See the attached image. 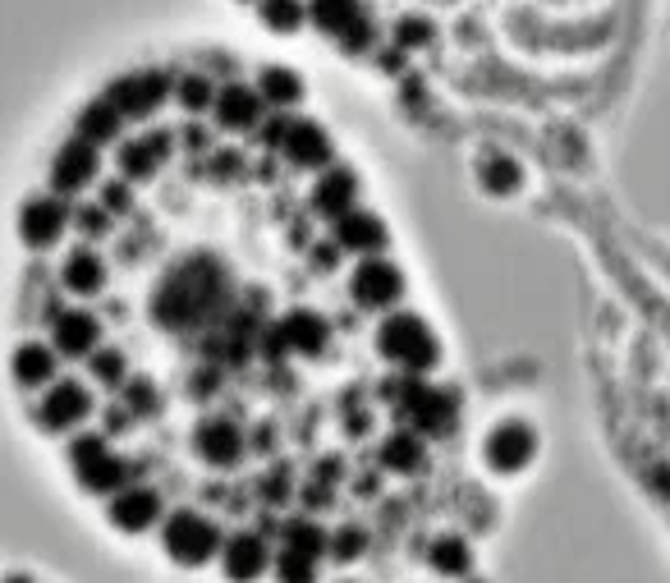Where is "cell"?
<instances>
[{
	"label": "cell",
	"instance_id": "4fadbf2b",
	"mask_svg": "<svg viewBox=\"0 0 670 583\" xmlns=\"http://www.w3.org/2000/svg\"><path fill=\"white\" fill-rule=\"evenodd\" d=\"M193 446H198V455L208 464H216V469H230L244 455V433L230 418H208L193 433Z\"/></svg>",
	"mask_w": 670,
	"mask_h": 583
},
{
	"label": "cell",
	"instance_id": "f6af8a7d",
	"mask_svg": "<svg viewBox=\"0 0 670 583\" xmlns=\"http://www.w3.org/2000/svg\"><path fill=\"white\" fill-rule=\"evenodd\" d=\"M5 583H29V579H23V574H10V579H5Z\"/></svg>",
	"mask_w": 670,
	"mask_h": 583
},
{
	"label": "cell",
	"instance_id": "8992f818",
	"mask_svg": "<svg viewBox=\"0 0 670 583\" xmlns=\"http://www.w3.org/2000/svg\"><path fill=\"white\" fill-rule=\"evenodd\" d=\"M170 97V79L161 69H143V74H129V79L111 83L107 101L120 111V120H143L161 106V101Z\"/></svg>",
	"mask_w": 670,
	"mask_h": 583
},
{
	"label": "cell",
	"instance_id": "d6a6232c",
	"mask_svg": "<svg viewBox=\"0 0 670 583\" xmlns=\"http://www.w3.org/2000/svg\"><path fill=\"white\" fill-rule=\"evenodd\" d=\"M257 19H263L271 33H294L299 23L308 19V10H299V5H263V10H257Z\"/></svg>",
	"mask_w": 670,
	"mask_h": 583
},
{
	"label": "cell",
	"instance_id": "1f68e13d",
	"mask_svg": "<svg viewBox=\"0 0 670 583\" xmlns=\"http://www.w3.org/2000/svg\"><path fill=\"white\" fill-rule=\"evenodd\" d=\"M326 551L335 556V561H358V556H364L368 551V534H364V528H340V534H331L326 538Z\"/></svg>",
	"mask_w": 670,
	"mask_h": 583
},
{
	"label": "cell",
	"instance_id": "836d02e7",
	"mask_svg": "<svg viewBox=\"0 0 670 583\" xmlns=\"http://www.w3.org/2000/svg\"><path fill=\"white\" fill-rule=\"evenodd\" d=\"M92 372H97V382L124 386V354L120 349H97L92 354Z\"/></svg>",
	"mask_w": 670,
	"mask_h": 583
},
{
	"label": "cell",
	"instance_id": "7c38bea8",
	"mask_svg": "<svg viewBox=\"0 0 670 583\" xmlns=\"http://www.w3.org/2000/svg\"><path fill=\"white\" fill-rule=\"evenodd\" d=\"M88 414H92V395H88L79 382L51 386V395H42V410H37V418L51 427V433H65V427L83 423Z\"/></svg>",
	"mask_w": 670,
	"mask_h": 583
},
{
	"label": "cell",
	"instance_id": "f1b7e54d",
	"mask_svg": "<svg viewBox=\"0 0 670 583\" xmlns=\"http://www.w3.org/2000/svg\"><path fill=\"white\" fill-rule=\"evenodd\" d=\"M161 166V157L147 147V138H134V143H124L120 147V170H124V180H152Z\"/></svg>",
	"mask_w": 670,
	"mask_h": 583
},
{
	"label": "cell",
	"instance_id": "6da1fadb",
	"mask_svg": "<svg viewBox=\"0 0 670 583\" xmlns=\"http://www.w3.org/2000/svg\"><path fill=\"white\" fill-rule=\"evenodd\" d=\"M225 271L221 262L212 258H189V262H179L157 299H152V313H157L161 326H170V332H179V326H193V322H208L221 313V303H225Z\"/></svg>",
	"mask_w": 670,
	"mask_h": 583
},
{
	"label": "cell",
	"instance_id": "7bdbcfd3",
	"mask_svg": "<svg viewBox=\"0 0 670 583\" xmlns=\"http://www.w3.org/2000/svg\"><path fill=\"white\" fill-rule=\"evenodd\" d=\"M124 423H129V410H111V414H107V433H120Z\"/></svg>",
	"mask_w": 670,
	"mask_h": 583
},
{
	"label": "cell",
	"instance_id": "44dd1931",
	"mask_svg": "<svg viewBox=\"0 0 670 583\" xmlns=\"http://www.w3.org/2000/svg\"><path fill=\"white\" fill-rule=\"evenodd\" d=\"M257 115H263V97H257L253 88H225L216 92V120L221 130H253Z\"/></svg>",
	"mask_w": 670,
	"mask_h": 583
},
{
	"label": "cell",
	"instance_id": "ba28073f",
	"mask_svg": "<svg viewBox=\"0 0 670 583\" xmlns=\"http://www.w3.org/2000/svg\"><path fill=\"white\" fill-rule=\"evenodd\" d=\"M69 221H74V212L65 208L60 198H33V202H23L19 235H23V244H29V248H51L65 235Z\"/></svg>",
	"mask_w": 670,
	"mask_h": 583
},
{
	"label": "cell",
	"instance_id": "2e32d148",
	"mask_svg": "<svg viewBox=\"0 0 670 583\" xmlns=\"http://www.w3.org/2000/svg\"><path fill=\"white\" fill-rule=\"evenodd\" d=\"M335 239H340V248H349V253H368V258H377V253L386 248V225L372 212L354 208L335 221Z\"/></svg>",
	"mask_w": 670,
	"mask_h": 583
},
{
	"label": "cell",
	"instance_id": "ab89813d",
	"mask_svg": "<svg viewBox=\"0 0 670 583\" xmlns=\"http://www.w3.org/2000/svg\"><path fill=\"white\" fill-rule=\"evenodd\" d=\"M212 170L221 175V180H230V175H239V157H235V152H216V157H212Z\"/></svg>",
	"mask_w": 670,
	"mask_h": 583
},
{
	"label": "cell",
	"instance_id": "f546056e",
	"mask_svg": "<svg viewBox=\"0 0 670 583\" xmlns=\"http://www.w3.org/2000/svg\"><path fill=\"white\" fill-rule=\"evenodd\" d=\"M524 184V170H520V161H510V157H487L482 161V189L487 193H514Z\"/></svg>",
	"mask_w": 670,
	"mask_h": 583
},
{
	"label": "cell",
	"instance_id": "9a60e30c",
	"mask_svg": "<svg viewBox=\"0 0 670 583\" xmlns=\"http://www.w3.org/2000/svg\"><path fill=\"white\" fill-rule=\"evenodd\" d=\"M326 322L317 317V313H308V309H299V313H290L286 322L276 326V349H290V354H322L326 349Z\"/></svg>",
	"mask_w": 670,
	"mask_h": 583
},
{
	"label": "cell",
	"instance_id": "7a4b0ae2",
	"mask_svg": "<svg viewBox=\"0 0 670 583\" xmlns=\"http://www.w3.org/2000/svg\"><path fill=\"white\" fill-rule=\"evenodd\" d=\"M377 349H381L395 368H404V372H427V368L436 363V354H442L436 336L427 332V322L414 317V313L386 317L381 332H377Z\"/></svg>",
	"mask_w": 670,
	"mask_h": 583
},
{
	"label": "cell",
	"instance_id": "d6986e66",
	"mask_svg": "<svg viewBox=\"0 0 670 583\" xmlns=\"http://www.w3.org/2000/svg\"><path fill=\"white\" fill-rule=\"evenodd\" d=\"M354 198H358V180L349 170H326L317 189H313V208L331 221H340L345 212H354Z\"/></svg>",
	"mask_w": 670,
	"mask_h": 583
},
{
	"label": "cell",
	"instance_id": "4dcf8cb0",
	"mask_svg": "<svg viewBox=\"0 0 670 583\" xmlns=\"http://www.w3.org/2000/svg\"><path fill=\"white\" fill-rule=\"evenodd\" d=\"M179 106H185V111H208V106H216L212 83L202 79V74H185V79H179Z\"/></svg>",
	"mask_w": 670,
	"mask_h": 583
},
{
	"label": "cell",
	"instance_id": "4316f807",
	"mask_svg": "<svg viewBox=\"0 0 670 583\" xmlns=\"http://www.w3.org/2000/svg\"><path fill=\"white\" fill-rule=\"evenodd\" d=\"M381 464L391 473H418L423 469V441L414 433H391L381 446Z\"/></svg>",
	"mask_w": 670,
	"mask_h": 583
},
{
	"label": "cell",
	"instance_id": "d4e9b609",
	"mask_svg": "<svg viewBox=\"0 0 670 583\" xmlns=\"http://www.w3.org/2000/svg\"><path fill=\"white\" fill-rule=\"evenodd\" d=\"M427 561H432L436 574L464 579V574L473 570V551H469V542H464V538H436L432 551H427Z\"/></svg>",
	"mask_w": 670,
	"mask_h": 583
},
{
	"label": "cell",
	"instance_id": "e575fe53",
	"mask_svg": "<svg viewBox=\"0 0 670 583\" xmlns=\"http://www.w3.org/2000/svg\"><path fill=\"white\" fill-rule=\"evenodd\" d=\"M124 410L129 414H152L157 410V386H152L147 377H134V382L124 386Z\"/></svg>",
	"mask_w": 670,
	"mask_h": 583
},
{
	"label": "cell",
	"instance_id": "ffe728a7",
	"mask_svg": "<svg viewBox=\"0 0 670 583\" xmlns=\"http://www.w3.org/2000/svg\"><path fill=\"white\" fill-rule=\"evenodd\" d=\"M97 336H101V322L92 313H60L56 317V349L69 354V359H83V354H92Z\"/></svg>",
	"mask_w": 670,
	"mask_h": 583
},
{
	"label": "cell",
	"instance_id": "30bf717a",
	"mask_svg": "<svg viewBox=\"0 0 670 583\" xmlns=\"http://www.w3.org/2000/svg\"><path fill=\"white\" fill-rule=\"evenodd\" d=\"M308 14H313L317 29L331 33L345 51H368L372 46V23L358 5H313Z\"/></svg>",
	"mask_w": 670,
	"mask_h": 583
},
{
	"label": "cell",
	"instance_id": "60d3db41",
	"mask_svg": "<svg viewBox=\"0 0 670 583\" xmlns=\"http://www.w3.org/2000/svg\"><path fill=\"white\" fill-rule=\"evenodd\" d=\"M286 134H290V120L276 115V120L267 124V138H263V143H267V147H286Z\"/></svg>",
	"mask_w": 670,
	"mask_h": 583
},
{
	"label": "cell",
	"instance_id": "3957f363",
	"mask_svg": "<svg viewBox=\"0 0 670 583\" xmlns=\"http://www.w3.org/2000/svg\"><path fill=\"white\" fill-rule=\"evenodd\" d=\"M395 404H400V418L409 423V433H423V437H446L450 423H455V395L450 391H436L427 382H400L395 386Z\"/></svg>",
	"mask_w": 670,
	"mask_h": 583
},
{
	"label": "cell",
	"instance_id": "8fae6325",
	"mask_svg": "<svg viewBox=\"0 0 670 583\" xmlns=\"http://www.w3.org/2000/svg\"><path fill=\"white\" fill-rule=\"evenodd\" d=\"M97 166H101L97 147H92V143H83V138H69V143L60 147L56 166H51V184H56V193H79L83 184H92Z\"/></svg>",
	"mask_w": 670,
	"mask_h": 583
},
{
	"label": "cell",
	"instance_id": "f35d334b",
	"mask_svg": "<svg viewBox=\"0 0 670 583\" xmlns=\"http://www.w3.org/2000/svg\"><path fill=\"white\" fill-rule=\"evenodd\" d=\"M74 225H79L83 235L97 239V235H107V231H111V216L101 212V208H79V212H74Z\"/></svg>",
	"mask_w": 670,
	"mask_h": 583
},
{
	"label": "cell",
	"instance_id": "9c48e42d",
	"mask_svg": "<svg viewBox=\"0 0 670 583\" xmlns=\"http://www.w3.org/2000/svg\"><path fill=\"white\" fill-rule=\"evenodd\" d=\"M537 450V437L528 423H501L492 437H487V464L496 473H520Z\"/></svg>",
	"mask_w": 670,
	"mask_h": 583
},
{
	"label": "cell",
	"instance_id": "ee69618b",
	"mask_svg": "<svg viewBox=\"0 0 670 583\" xmlns=\"http://www.w3.org/2000/svg\"><path fill=\"white\" fill-rule=\"evenodd\" d=\"M185 143H189L193 152H202V147H208V130H189V134H185Z\"/></svg>",
	"mask_w": 670,
	"mask_h": 583
},
{
	"label": "cell",
	"instance_id": "484cf974",
	"mask_svg": "<svg viewBox=\"0 0 670 583\" xmlns=\"http://www.w3.org/2000/svg\"><path fill=\"white\" fill-rule=\"evenodd\" d=\"M14 377L23 386H42L56 377V354H51L46 345H19L14 354Z\"/></svg>",
	"mask_w": 670,
	"mask_h": 583
},
{
	"label": "cell",
	"instance_id": "52a82bcc",
	"mask_svg": "<svg viewBox=\"0 0 670 583\" xmlns=\"http://www.w3.org/2000/svg\"><path fill=\"white\" fill-rule=\"evenodd\" d=\"M349 294H354L358 309L381 313V309H391V303L404 294V276H400V267H391V262L368 258L364 267L354 271V285H349Z\"/></svg>",
	"mask_w": 670,
	"mask_h": 583
},
{
	"label": "cell",
	"instance_id": "5bb4252c",
	"mask_svg": "<svg viewBox=\"0 0 670 583\" xmlns=\"http://www.w3.org/2000/svg\"><path fill=\"white\" fill-rule=\"evenodd\" d=\"M111 524L124 528V534H143V528L157 524L161 515V496L157 492H147V487H129V492H115L111 501Z\"/></svg>",
	"mask_w": 670,
	"mask_h": 583
},
{
	"label": "cell",
	"instance_id": "d590c367",
	"mask_svg": "<svg viewBox=\"0 0 670 583\" xmlns=\"http://www.w3.org/2000/svg\"><path fill=\"white\" fill-rule=\"evenodd\" d=\"M276 574H280V583H313V561H308V556L286 551L276 561Z\"/></svg>",
	"mask_w": 670,
	"mask_h": 583
},
{
	"label": "cell",
	"instance_id": "cb8c5ba5",
	"mask_svg": "<svg viewBox=\"0 0 670 583\" xmlns=\"http://www.w3.org/2000/svg\"><path fill=\"white\" fill-rule=\"evenodd\" d=\"M257 97H263L267 106L286 111V106H294V101L303 97V83H299V74L271 65V69H263V79H257Z\"/></svg>",
	"mask_w": 670,
	"mask_h": 583
},
{
	"label": "cell",
	"instance_id": "83f0119b",
	"mask_svg": "<svg viewBox=\"0 0 670 583\" xmlns=\"http://www.w3.org/2000/svg\"><path fill=\"white\" fill-rule=\"evenodd\" d=\"M280 534H286V551H294V556H308V561H317V556L326 551V534L322 528L313 524V519H290L286 528H280Z\"/></svg>",
	"mask_w": 670,
	"mask_h": 583
},
{
	"label": "cell",
	"instance_id": "ac0fdd59",
	"mask_svg": "<svg viewBox=\"0 0 670 583\" xmlns=\"http://www.w3.org/2000/svg\"><path fill=\"white\" fill-rule=\"evenodd\" d=\"M221 565H225V579L248 583V579H257V574L267 570V542L253 538V534L230 538V542H225V556H221Z\"/></svg>",
	"mask_w": 670,
	"mask_h": 583
},
{
	"label": "cell",
	"instance_id": "7402d4cb",
	"mask_svg": "<svg viewBox=\"0 0 670 583\" xmlns=\"http://www.w3.org/2000/svg\"><path fill=\"white\" fill-rule=\"evenodd\" d=\"M60 281H65L69 294H97L101 285H107V267H101V258L92 248H74L60 267Z\"/></svg>",
	"mask_w": 670,
	"mask_h": 583
},
{
	"label": "cell",
	"instance_id": "5b68a950",
	"mask_svg": "<svg viewBox=\"0 0 670 583\" xmlns=\"http://www.w3.org/2000/svg\"><path fill=\"white\" fill-rule=\"evenodd\" d=\"M69 464H74V473H79V483L88 492H115L129 478V464L115 460L101 437H79V441H74L69 446Z\"/></svg>",
	"mask_w": 670,
	"mask_h": 583
},
{
	"label": "cell",
	"instance_id": "603a6c76",
	"mask_svg": "<svg viewBox=\"0 0 670 583\" xmlns=\"http://www.w3.org/2000/svg\"><path fill=\"white\" fill-rule=\"evenodd\" d=\"M120 111L111 106V101L107 97H101V101H92V106L79 115V138L83 143H92V147H101V143H115L120 138Z\"/></svg>",
	"mask_w": 670,
	"mask_h": 583
},
{
	"label": "cell",
	"instance_id": "74e56055",
	"mask_svg": "<svg viewBox=\"0 0 670 583\" xmlns=\"http://www.w3.org/2000/svg\"><path fill=\"white\" fill-rule=\"evenodd\" d=\"M129 208H134V193H129L124 180H111L107 189H101V212H107V216H111V212L120 216V212H129Z\"/></svg>",
	"mask_w": 670,
	"mask_h": 583
},
{
	"label": "cell",
	"instance_id": "8d00e7d4",
	"mask_svg": "<svg viewBox=\"0 0 670 583\" xmlns=\"http://www.w3.org/2000/svg\"><path fill=\"white\" fill-rule=\"evenodd\" d=\"M395 42L404 51H414V46H427L432 42V23L427 19H400V29H395Z\"/></svg>",
	"mask_w": 670,
	"mask_h": 583
},
{
	"label": "cell",
	"instance_id": "e0dca14e",
	"mask_svg": "<svg viewBox=\"0 0 670 583\" xmlns=\"http://www.w3.org/2000/svg\"><path fill=\"white\" fill-rule=\"evenodd\" d=\"M286 157H290L294 166H303V170L326 166V161H331V138H326V130H322V124H308V120L290 124V134H286Z\"/></svg>",
	"mask_w": 670,
	"mask_h": 583
},
{
	"label": "cell",
	"instance_id": "b9f144b4",
	"mask_svg": "<svg viewBox=\"0 0 670 583\" xmlns=\"http://www.w3.org/2000/svg\"><path fill=\"white\" fill-rule=\"evenodd\" d=\"M335 258H340L335 244H317V267H335Z\"/></svg>",
	"mask_w": 670,
	"mask_h": 583
},
{
	"label": "cell",
	"instance_id": "277c9868",
	"mask_svg": "<svg viewBox=\"0 0 670 583\" xmlns=\"http://www.w3.org/2000/svg\"><path fill=\"white\" fill-rule=\"evenodd\" d=\"M161 542H166V551L175 556L179 565H202V561H212V556L221 551L216 524H212L208 515H198V511H179V515H170Z\"/></svg>",
	"mask_w": 670,
	"mask_h": 583
}]
</instances>
